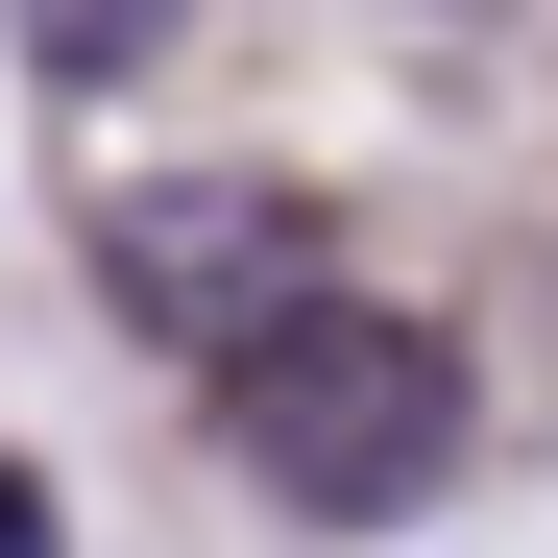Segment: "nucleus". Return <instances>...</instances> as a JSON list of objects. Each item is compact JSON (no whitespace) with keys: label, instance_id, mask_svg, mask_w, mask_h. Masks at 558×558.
<instances>
[{"label":"nucleus","instance_id":"nucleus-1","mask_svg":"<svg viewBox=\"0 0 558 558\" xmlns=\"http://www.w3.org/2000/svg\"><path fill=\"white\" fill-rule=\"evenodd\" d=\"M219 437H243V486H292V510H413L461 461V340L413 292H340V316H292L219 389Z\"/></svg>","mask_w":558,"mask_h":558},{"label":"nucleus","instance_id":"nucleus-3","mask_svg":"<svg viewBox=\"0 0 558 558\" xmlns=\"http://www.w3.org/2000/svg\"><path fill=\"white\" fill-rule=\"evenodd\" d=\"M0 558H49V486H25V461H0Z\"/></svg>","mask_w":558,"mask_h":558},{"label":"nucleus","instance_id":"nucleus-2","mask_svg":"<svg viewBox=\"0 0 558 558\" xmlns=\"http://www.w3.org/2000/svg\"><path fill=\"white\" fill-rule=\"evenodd\" d=\"M98 267H122V316L170 340V364H243L292 340V316H340V219L292 195V170H146V195L98 219Z\"/></svg>","mask_w":558,"mask_h":558}]
</instances>
